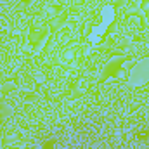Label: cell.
Masks as SVG:
<instances>
[{
    "mask_svg": "<svg viewBox=\"0 0 149 149\" xmlns=\"http://www.w3.org/2000/svg\"><path fill=\"white\" fill-rule=\"evenodd\" d=\"M130 76H128V81L132 85H141L142 81L149 80V59H144L141 61L139 64L134 66V70L130 71Z\"/></svg>",
    "mask_w": 149,
    "mask_h": 149,
    "instance_id": "6da1fadb",
    "label": "cell"
},
{
    "mask_svg": "<svg viewBox=\"0 0 149 149\" xmlns=\"http://www.w3.org/2000/svg\"><path fill=\"white\" fill-rule=\"evenodd\" d=\"M114 16H116L114 7H113V5H106V7L102 9V12H101V21H99V23H101L102 26L109 28V24L114 21Z\"/></svg>",
    "mask_w": 149,
    "mask_h": 149,
    "instance_id": "7a4b0ae2",
    "label": "cell"
}]
</instances>
